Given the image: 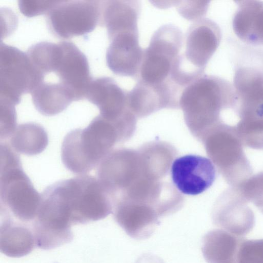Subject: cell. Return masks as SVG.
Returning <instances> with one entry per match:
<instances>
[{
	"mask_svg": "<svg viewBox=\"0 0 263 263\" xmlns=\"http://www.w3.org/2000/svg\"><path fill=\"white\" fill-rule=\"evenodd\" d=\"M237 106L233 85L218 76L203 74L185 87L179 108L193 136L203 140L218 121L221 110Z\"/></svg>",
	"mask_w": 263,
	"mask_h": 263,
	"instance_id": "cell-1",
	"label": "cell"
},
{
	"mask_svg": "<svg viewBox=\"0 0 263 263\" xmlns=\"http://www.w3.org/2000/svg\"><path fill=\"white\" fill-rule=\"evenodd\" d=\"M123 140L117 127L99 115L86 128L72 130L66 136L62 147L63 162L70 171L84 175Z\"/></svg>",
	"mask_w": 263,
	"mask_h": 263,
	"instance_id": "cell-2",
	"label": "cell"
},
{
	"mask_svg": "<svg viewBox=\"0 0 263 263\" xmlns=\"http://www.w3.org/2000/svg\"><path fill=\"white\" fill-rule=\"evenodd\" d=\"M45 190L69 217L72 224L102 219L108 213V197L93 176L84 174L60 181Z\"/></svg>",
	"mask_w": 263,
	"mask_h": 263,
	"instance_id": "cell-3",
	"label": "cell"
},
{
	"mask_svg": "<svg viewBox=\"0 0 263 263\" xmlns=\"http://www.w3.org/2000/svg\"><path fill=\"white\" fill-rule=\"evenodd\" d=\"M1 154V210L4 215L20 222H33L40 204L41 194L23 172L14 151L5 149Z\"/></svg>",
	"mask_w": 263,
	"mask_h": 263,
	"instance_id": "cell-4",
	"label": "cell"
},
{
	"mask_svg": "<svg viewBox=\"0 0 263 263\" xmlns=\"http://www.w3.org/2000/svg\"><path fill=\"white\" fill-rule=\"evenodd\" d=\"M183 42L182 31L174 25L166 24L157 29L144 49L138 80L153 85L173 82L171 70Z\"/></svg>",
	"mask_w": 263,
	"mask_h": 263,
	"instance_id": "cell-5",
	"label": "cell"
},
{
	"mask_svg": "<svg viewBox=\"0 0 263 263\" xmlns=\"http://www.w3.org/2000/svg\"><path fill=\"white\" fill-rule=\"evenodd\" d=\"M44 77L34 67L26 53L1 43V100L15 105L23 94L31 93L44 82Z\"/></svg>",
	"mask_w": 263,
	"mask_h": 263,
	"instance_id": "cell-6",
	"label": "cell"
},
{
	"mask_svg": "<svg viewBox=\"0 0 263 263\" xmlns=\"http://www.w3.org/2000/svg\"><path fill=\"white\" fill-rule=\"evenodd\" d=\"M102 2L58 1L47 13L49 28L63 39L92 31L100 22Z\"/></svg>",
	"mask_w": 263,
	"mask_h": 263,
	"instance_id": "cell-7",
	"label": "cell"
},
{
	"mask_svg": "<svg viewBox=\"0 0 263 263\" xmlns=\"http://www.w3.org/2000/svg\"><path fill=\"white\" fill-rule=\"evenodd\" d=\"M221 38L218 24L205 17L194 21L185 37V50L178 61L187 72L197 76L204 74L206 64L217 50Z\"/></svg>",
	"mask_w": 263,
	"mask_h": 263,
	"instance_id": "cell-8",
	"label": "cell"
},
{
	"mask_svg": "<svg viewBox=\"0 0 263 263\" xmlns=\"http://www.w3.org/2000/svg\"><path fill=\"white\" fill-rule=\"evenodd\" d=\"M53 72L74 101L86 98L92 79L87 58L74 44L67 41L58 43Z\"/></svg>",
	"mask_w": 263,
	"mask_h": 263,
	"instance_id": "cell-9",
	"label": "cell"
},
{
	"mask_svg": "<svg viewBox=\"0 0 263 263\" xmlns=\"http://www.w3.org/2000/svg\"><path fill=\"white\" fill-rule=\"evenodd\" d=\"M257 62L239 61L235 70L237 106L245 117L263 115V63Z\"/></svg>",
	"mask_w": 263,
	"mask_h": 263,
	"instance_id": "cell-10",
	"label": "cell"
},
{
	"mask_svg": "<svg viewBox=\"0 0 263 263\" xmlns=\"http://www.w3.org/2000/svg\"><path fill=\"white\" fill-rule=\"evenodd\" d=\"M173 184L182 193L197 195L208 190L216 175L212 161L196 155H186L176 159L171 166Z\"/></svg>",
	"mask_w": 263,
	"mask_h": 263,
	"instance_id": "cell-11",
	"label": "cell"
},
{
	"mask_svg": "<svg viewBox=\"0 0 263 263\" xmlns=\"http://www.w3.org/2000/svg\"><path fill=\"white\" fill-rule=\"evenodd\" d=\"M181 90L166 83L152 85L138 80L127 91V106L136 118L146 117L163 108H179Z\"/></svg>",
	"mask_w": 263,
	"mask_h": 263,
	"instance_id": "cell-12",
	"label": "cell"
},
{
	"mask_svg": "<svg viewBox=\"0 0 263 263\" xmlns=\"http://www.w3.org/2000/svg\"><path fill=\"white\" fill-rule=\"evenodd\" d=\"M109 41L106 55L109 68L119 76L138 77L144 53L139 43L138 31L121 33Z\"/></svg>",
	"mask_w": 263,
	"mask_h": 263,
	"instance_id": "cell-13",
	"label": "cell"
},
{
	"mask_svg": "<svg viewBox=\"0 0 263 263\" xmlns=\"http://www.w3.org/2000/svg\"><path fill=\"white\" fill-rule=\"evenodd\" d=\"M127 91L121 88L114 79L101 77L92 80L86 99L98 107L100 115L115 122L130 111L127 106Z\"/></svg>",
	"mask_w": 263,
	"mask_h": 263,
	"instance_id": "cell-14",
	"label": "cell"
},
{
	"mask_svg": "<svg viewBox=\"0 0 263 263\" xmlns=\"http://www.w3.org/2000/svg\"><path fill=\"white\" fill-rule=\"evenodd\" d=\"M112 212L119 225L135 239L149 237L158 224L159 216L156 212L144 205L118 202L114 204Z\"/></svg>",
	"mask_w": 263,
	"mask_h": 263,
	"instance_id": "cell-15",
	"label": "cell"
},
{
	"mask_svg": "<svg viewBox=\"0 0 263 263\" xmlns=\"http://www.w3.org/2000/svg\"><path fill=\"white\" fill-rule=\"evenodd\" d=\"M140 4L137 1L102 2L100 24L105 26L109 40L118 34L138 31Z\"/></svg>",
	"mask_w": 263,
	"mask_h": 263,
	"instance_id": "cell-16",
	"label": "cell"
},
{
	"mask_svg": "<svg viewBox=\"0 0 263 263\" xmlns=\"http://www.w3.org/2000/svg\"><path fill=\"white\" fill-rule=\"evenodd\" d=\"M233 18V29L237 36L252 46L263 45V2L237 1Z\"/></svg>",
	"mask_w": 263,
	"mask_h": 263,
	"instance_id": "cell-17",
	"label": "cell"
},
{
	"mask_svg": "<svg viewBox=\"0 0 263 263\" xmlns=\"http://www.w3.org/2000/svg\"><path fill=\"white\" fill-rule=\"evenodd\" d=\"M244 239L222 229L211 230L202 239L203 256L208 263H236Z\"/></svg>",
	"mask_w": 263,
	"mask_h": 263,
	"instance_id": "cell-18",
	"label": "cell"
},
{
	"mask_svg": "<svg viewBox=\"0 0 263 263\" xmlns=\"http://www.w3.org/2000/svg\"><path fill=\"white\" fill-rule=\"evenodd\" d=\"M35 246L32 230L9 216H4L0 227V250L11 257L29 253Z\"/></svg>",
	"mask_w": 263,
	"mask_h": 263,
	"instance_id": "cell-19",
	"label": "cell"
},
{
	"mask_svg": "<svg viewBox=\"0 0 263 263\" xmlns=\"http://www.w3.org/2000/svg\"><path fill=\"white\" fill-rule=\"evenodd\" d=\"M31 95L36 109L46 116L61 112L74 101L68 89L60 83L43 82Z\"/></svg>",
	"mask_w": 263,
	"mask_h": 263,
	"instance_id": "cell-20",
	"label": "cell"
},
{
	"mask_svg": "<svg viewBox=\"0 0 263 263\" xmlns=\"http://www.w3.org/2000/svg\"><path fill=\"white\" fill-rule=\"evenodd\" d=\"M212 218L215 225L240 237L250 233L255 223L251 210L238 205H218L214 210Z\"/></svg>",
	"mask_w": 263,
	"mask_h": 263,
	"instance_id": "cell-21",
	"label": "cell"
},
{
	"mask_svg": "<svg viewBox=\"0 0 263 263\" xmlns=\"http://www.w3.org/2000/svg\"><path fill=\"white\" fill-rule=\"evenodd\" d=\"M11 145L16 151L28 155H36L44 149L48 142L44 129L36 123L18 125L11 135Z\"/></svg>",
	"mask_w": 263,
	"mask_h": 263,
	"instance_id": "cell-22",
	"label": "cell"
},
{
	"mask_svg": "<svg viewBox=\"0 0 263 263\" xmlns=\"http://www.w3.org/2000/svg\"><path fill=\"white\" fill-rule=\"evenodd\" d=\"M236 263H263V239L242 242Z\"/></svg>",
	"mask_w": 263,
	"mask_h": 263,
	"instance_id": "cell-23",
	"label": "cell"
},
{
	"mask_svg": "<svg viewBox=\"0 0 263 263\" xmlns=\"http://www.w3.org/2000/svg\"><path fill=\"white\" fill-rule=\"evenodd\" d=\"M210 1H176L175 5L179 13L188 20L196 21L204 17Z\"/></svg>",
	"mask_w": 263,
	"mask_h": 263,
	"instance_id": "cell-24",
	"label": "cell"
},
{
	"mask_svg": "<svg viewBox=\"0 0 263 263\" xmlns=\"http://www.w3.org/2000/svg\"><path fill=\"white\" fill-rule=\"evenodd\" d=\"M58 1H20L18 6L22 13L31 17L47 12Z\"/></svg>",
	"mask_w": 263,
	"mask_h": 263,
	"instance_id": "cell-25",
	"label": "cell"
},
{
	"mask_svg": "<svg viewBox=\"0 0 263 263\" xmlns=\"http://www.w3.org/2000/svg\"><path fill=\"white\" fill-rule=\"evenodd\" d=\"M136 263H164L159 257L152 255L145 254L140 257Z\"/></svg>",
	"mask_w": 263,
	"mask_h": 263,
	"instance_id": "cell-26",
	"label": "cell"
}]
</instances>
